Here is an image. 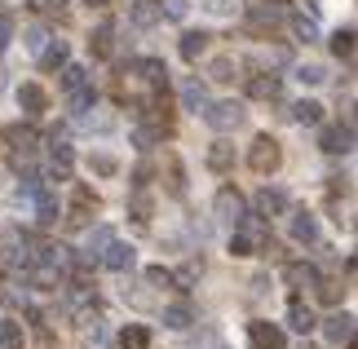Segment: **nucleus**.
Wrapping results in <instances>:
<instances>
[{
  "mask_svg": "<svg viewBox=\"0 0 358 349\" xmlns=\"http://www.w3.org/2000/svg\"><path fill=\"white\" fill-rule=\"evenodd\" d=\"M283 278H287V283H292V287H319V265H310V261H292V265H287V270H283Z\"/></svg>",
  "mask_w": 358,
  "mask_h": 349,
  "instance_id": "nucleus-11",
  "label": "nucleus"
},
{
  "mask_svg": "<svg viewBox=\"0 0 358 349\" xmlns=\"http://www.w3.org/2000/svg\"><path fill=\"white\" fill-rule=\"evenodd\" d=\"M93 208H98L93 190L89 186H76V194H71V221H76V226H85V221L93 217Z\"/></svg>",
  "mask_w": 358,
  "mask_h": 349,
  "instance_id": "nucleus-14",
  "label": "nucleus"
},
{
  "mask_svg": "<svg viewBox=\"0 0 358 349\" xmlns=\"http://www.w3.org/2000/svg\"><path fill=\"white\" fill-rule=\"evenodd\" d=\"M89 169L98 173V177H115V173H120V164H115V155H93V159H89Z\"/></svg>",
  "mask_w": 358,
  "mask_h": 349,
  "instance_id": "nucleus-37",
  "label": "nucleus"
},
{
  "mask_svg": "<svg viewBox=\"0 0 358 349\" xmlns=\"http://www.w3.org/2000/svg\"><path fill=\"white\" fill-rule=\"evenodd\" d=\"M208 9H213V13H226V9H230V0H208Z\"/></svg>",
  "mask_w": 358,
  "mask_h": 349,
  "instance_id": "nucleus-43",
  "label": "nucleus"
},
{
  "mask_svg": "<svg viewBox=\"0 0 358 349\" xmlns=\"http://www.w3.org/2000/svg\"><path fill=\"white\" fill-rule=\"evenodd\" d=\"M248 341H252V349H287L283 327H279V323H266V318L248 323Z\"/></svg>",
  "mask_w": 358,
  "mask_h": 349,
  "instance_id": "nucleus-5",
  "label": "nucleus"
},
{
  "mask_svg": "<svg viewBox=\"0 0 358 349\" xmlns=\"http://www.w3.org/2000/svg\"><path fill=\"white\" fill-rule=\"evenodd\" d=\"M31 9L36 13H45V18H66V0H31Z\"/></svg>",
  "mask_w": 358,
  "mask_h": 349,
  "instance_id": "nucleus-34",
  "label": "nucleus"
},
{
  "mask_svg": "<svg viewBox=\"0 0 358 349\" xmlns=\"http://www.w3.org/2000/svg\"><path fill=\"white\" fill-rule=\"evenodd\" d=\"M283 208H287V194H283L279 186H266V190L257 194V213H261V217H279Z\"/></svg>",
  "mask_w": 358,
  "mask_h": 349,
  "instance_id": "nucleus-16",
  "label": "nucleus"
},
{
  "mask_svg": "<svg viewBox=\"0 0 358 349\" xmlns=\"http://www.w3.org/2000/svg\"><path fill=\"white\" fill-rule=\"evenodd\" d=\"M71 169H76V155H71V146H66V142H58V146L49 150V177H53V181H66V177H71Z\"/></svg>",
  "mask_w": 358,
  "mask_h": 349,
  "instance_id": "nucleus-10",
  "label": "nucleus"
},
{
  "mask_svg": "<svg viewBox=\"0 0 358 349\" xmlns=\"http://www.w3.org/2000/svg\"><path fill=\"white\" fill-rule=\"evenodd\" d=\"M296 80H301V85H323L327 71H323L319 62H306V66H296Z\"/></svg>",
  "mask_w": 358,
  "mask_h": 349,
  "instance_id": "nucleus-36",
  "label": "nucleus"
},
{
  "mask_svg": "<svg viewBox=\"0 0 358 349\" xmlns=\"http://www.w3.org/2000/svg\"><path fill=\"white\" fill-rule=\"evenodd\" d=\"M203 120H208L217 133H230V129L243 124V106L239 102H208V106H203Z\"/></svg>",
  "mask_w": 358,
  "mask_h": 349,
  "instance_id": "nucleus-4",
  "label": "nucleus"
},
{
  "mask_svg": "<svg viewBox=\"0 0 358 349\" xmlns=\"http://www.w3.org/2000/svg\"><path fill=\"white\" fill-rule=\"evenodd\" d=\"M22 45L40 53V49H45V31H40V27H31V31H27V40H22Z\"/></svg>",
  "mask_w": 358,
  "mask_h": 349,
  "instance_id": "nucleus-42",
  "label": "nucleus"
},
{
  "mask_svg": "<svg viewBox=\"0 0 358 349\" xmlns=\"http://www.w3.org/2000/svg\"><path fill=\"white\" fill-rule=\"evenodd\" d=\"M292 120H296V124H319V120H323V106L310 102V97H301V102L292 106Z\"/></svg>",
  "mask_w": 358,
  "mask_h": 349,
  "instance_id": "nucleus-29",
  "label": "nucleus"
},
{
  "mask_svg": "<svg viewBox=\"0 0 358 349\" xmlns=\"http://www.w3.org/2000/svg\"><path fill=\"white\" fill-rule=\"evenodd\" d=\"M66 102H71V111L76 115H85V111L98 102V93H93V85H85V89H76V93H66Z\"/></svg>",
  "mask_w": 358,
  "mask_h": 349,
  "instance_id": "nucleus-31",
  "label": "nucleus"
},
{
  "mask_svg": "<svg viewBox=\"0 0 358 349\" xmlns=\"http://www.w3.org/2000/svg\"><path fill=\"white\" fill-rule=\"evenodd\" d=\"M292 239L296 243H319V217L314 213H292Z\"/></svg>",
  "mask_w": 358,
  "mask_h": 349,
  "instance_id": "nucleus-13",
  "label": "nucleus"
},
{
  "mask_svg": "<svg viewBox=\"0 0 358 349\" xmlns=\"http://www.w3.org/2000/svg\"><path fill=\"white\" fill-rule=\"evenodd\" d=\"M0 349H22V323H0Z\"/></svg>",
  "mask_w": 358,
  "mask_h": 349,
  "instance_id": "nucleus-33",
  "label": "nucleus"
},
{
  "mask_svg": "<svg viewBox=\"0 0 358 349\" xmlns=\"http://www.w3.org/2000/svg\"><path fill=\"white\" fill-rule=\"evenodd\" d=\"M40 66H45V71H58V66H66V40H53L49 49H40Z\"/></svg>",
  "mask_w": 358,
  "mask_h": 349,
  "instance_id": "nucleus-26",
  "label": "nucleus"
},
{
  "mask_svg": "<svg viewBox=\"0 0 358 349\" xmlns=\"http://www.w3.org/2000/svg\"><path fill=\"white\" fill-rule=\"evenodd\" d=\"M252 97H279V76H257L252 85H248Z\"/></svg>",
  "mask_w": 358,
  "mask_h": 349,
  "instance_id": "nucleus-32",
  "label": "nucleus"
},
{
  "mask_svg": "<svg viewBox=\"0 0 358 349\" xmlns=\"http://www.w3.org/2000/svg\"><path fill=\"white\" fill-rule=\"evenodd\" d=\"M332 53H336V58H354V31H350V27L332 36Z\"/></svg>",
  "mask_w": 358,
  "mask_h": 349,
  "instance_id": "nucleus-35",
  "label": "nucleus"
},
{
  "mask_svg": "<svg viewBox=\"0 0 358 349\" xmlns=\"http://www.w3.org/2000/svg\"><path fill=\"white\" fill-rule=\"evenodd\" d=\"M287 327H292V332H301V336L319 327V323H314V310H310V305L301 301V297H292V301H287Z\"/></svg>",
  "mask_w": 358,
  "mask_h": 349,
  "instance_id": "nucleus-9",
  "label": "nucleus"
},
{
  "mask_svg": "<svg viewBox=\"0 0 358 349\" xmlns=\"http://www.w3.org/2000/svg\"><path fill=\"white\" fill-rule=\"evenodd\" d=\"M287 13H292V9H287V0H261V5H252V22H283L287 18Z\"/></svg>",
  "mask_w": 358,
  "mask_h": 349,
  "instance_id": "nucleus-17",
  "label": "nucleus"
},
{
  "mask_svg": "<svg viewBox=\"0 0 358 349\" xmlns=\"http://www.w3.org/2000/svg\"><path fill=\"white\" fill-rule=\"evenodd\" d=\"M115 234H111V226H98V230H89L85 234V248H80V265H93V261H102V252H106V243H111Z\"/></svg>",
  "mask_w": 358,
  "mask_h": 349,
  "instance_id": "nucleus-8",
  "label": "nucleus"
},
{
  "mask_svg": "<svg viewBox=\"0 0 358 349\" xmlns=\"http://www.w3.org/2000/svg\"><path fill=\"white\" fill-rule=\"evenodd\" d=\"M287 22H292L296 40H306V45H314V40H319V22L306 18V13H287Z\"/></svg>",
  "mask_w": 358,
  "mask_h": 349,
  "instance_id": "nucleus-25",
  "label": "nucleus"
},
{
  "mask_svg": "<svg viewBox=\"0 0 358 349\" xmlns=\"http://www.w3.org/2000/svg\"><path fill=\"white\" fill-rule=\"evenodd\" d=\"M18 106L27 111V115H40V111L49 106V93L40 89V85H22V89H18Z\"/></svg>",
  "mask_w": 358,
  "mask_h": 349,
  "instance_id": "nucleus-19",
  "label": "nucleus"
},
{
  "mask_svg": "<svg viewBox=\"0 0 358 349\" xmlns=\"http://www.w3.org/2000/svg\"><path fill=\"white\" fill-rule=\"evenodd\" d=\"M208 40H213L208 31H186V36H182V58H186V62H199L203 49H208Z\"/></svg>",
  "mask_w": 358,
  "mask_h": 349,
  "instance_id": "nucleus-22",
  "label": "nucleus"
},
{
  "mask_svg": "<svg viewBox=\"0 0 358 349\" xmlns=\"http://www.w3.org/2000/svg\"><path fill=\"white\" fill-rule=\"evenodd\" d=\"M208 169L213 173H230V169H235V146H230V142H217L208 150Z\"/></svg>",
  "mask_w": 358,
  "mask_h": 349,
  "instance_id": "nucleus-24",
  "label": "nucleus"
},
{
  "mask_svg": "<svg viewBox=\"0 0 358 349\" xmlns=\"http://www.w3.org/2000/svg\"><path fill=\"white\" fill-rule=\"evenodd\" d=\"M182 106L195 111V115H203V106H208V89H203L199 80H186V85H182Z\"/></svg>",
  "mask_w": 358,
  "mask_h": 349,
  "instance_id": "nucleus-21",
  "label": "nucleus"
},
{
  "mask_svg": "<svg viewBox=\"0 0 358 349\" xmlns=\"http://www.w3.org/2000/svg\"><path fill=\"white\" fill-rule=\"evenodd\" d=\"M323 332H327V341L332 345H350V336H354V318L350 314H332L323 323Z\"/></svg>",
  "mask_w": 358,
  "mask_h": 349,
  "instance_id": "nucleus-18",
  "label": "nucleus"
},
{
  "mask_svg": "<svg viewBox=\"0 0 358 349\" xmlns=\"http://www.w3.org/2000/svg\"><path fill=\"white\" fill-rule=\"evenodd\" d=\"M129 213H133V221H150V199H146V194H133Z\"/></svg>",
  "mask_w": 358,
  "mask_h": 349,
  "instance_id": "nucleus-38",
  "label": "nucleus"
},
{
  "mask_svg": "<svg viewBox=\"0 0 358 349\" xmlns=\"http://www.w3.org/2000/svg\"><path fill=\"white\" fill-rule=\"evenodd\" d=\"M137 76H142L150 89H164V85H169V66H164L159 58H142V62H137Z\"/></svg>",
  "mask_w": 358,
  "mask_h": 349,
  "instance_id": "nucleus-20",
  "label": "nucleus"
},
{
  "mask_svg": "<svg viewBox=\"0 0 358 349\" xmlns=\"http://www.w3.org/2000/svg\"><path fill=\"white\" fill-rule=\"evenodd\" d=\"M230 252L235 257H261V252H274L270 248V230H266V221H239L235 230H230Z\"/></svg>",
  "mask_w": 358,
  "mask_h": 349,
  "instance_id": "nucleus-1",
  "label": "nucleus"
},
{
  "mask_svg": "<svg viewBox=\"0 0 358 349\" xmlns=\"http://www.w3.org/2000/svg\"><path fill=\"white\" fill-rule=\"evenodd\" d=\"M164 323H169L173 332H186L190 323H195V310H190L186 301H177V305H169V310H164Z\"/></svg>",
  "mask_w": 358,
  "mask_h": 349,
  "instance_id": "nucleus-23",
  "label": "nucleus"
},
{
  "mask_svg": "<svg viewBox=\"0 0 358 349\" xmlns=\"http://www.w3.org/2000/svg\"><path fill=\"white\" fill-rule=\"evenodd\" d=\"M213 80H235V62H230V58H217L213 62Z\"/></svg>",
  "mask_w": 358,
  "mask_h": 349,
  "instance_id": "nucleus-39",
  "label": "nucleus"
},
{
  "mask_svg": "<svg viewBox=\"0 0 358 349\" xmlns=\"http://www.w3.org/2000/svg\"><path fill=\"white\" fill-rule=\"evenodd\" d=\"M31 199H36V217L45 221V226H53V221H58V213H62V208H58V194H53L49 186H40Z\"/></svg>",
  "mask_w": 358,
  "mask_h": 349,
  "instance_id": "nucleus-15",
  "label": "nucleus"
},
{
  "mask_svg": "<svg viewBox=\"0 0 358 349\" xmlns=\"http://www.w3.org/2000/svg\"><path fill=\"white\" fill-rule=\"evenodd\" d=\"M120 349H150V332L137 327V323H129V327L120 332Z\"/></svg>",
  "mask_w": 358,
  "mask_h": 349,
  "instance_id": "nucleus-27",
  "label": "nucleus"
},
{
  "mask_svg": "<svg viewBox=\"0 0 358 349\" xmlns=\"http://www.w3.org/2000/svg\"><path fill=\"white\" fill-rule=\"evenodd\" d=\"M111 36H115V22H102L98 31H93V40H89V49L98 53V58H111Z\"/></svg>",
  "mask_w": 358,
  "mask_h": 349,
  "instance_id": "nucleus-28",
  "label": "nucleus"
},
{
  "mask_svg": "<svg viewBox=\"0 0 358 349\" xmlns=\"http://www.w3.org/2000/svg\"><path fill=\"white\" fill-rule=\"evenodd\" d=\"M279 164H283V150H279V142H274V137H257V142L248 146V169H252V173L270 177Z\"/></svg>",
  "mask_w": 358,
  "mask_h": 349,
  "instance_id": "nucleus-2",
  "label": "nucleus"
},
{
  "mask_svg": "<svg viewBox=\"0 0 358 349\" xmlns=\"http://www.w3.org/2000/svg\"><path fill=\"white\" fill-rule=\"evenodd\" d=\"M146 283H155V287H169V283H173V274H169V270H159V265H150V270H146Z\"/></svg>",
  "mask_w": 358,
  "mask_h": 349,
  "instance_id": "nucleus-40",
  "label": "nucleus"
},
{
  "mask_svg": "<svg viewBox=\"0 0 358 349\" xmlns=\"http://www.w3.org/2000/svg\"><path fill=\"white\" fill-rule=\"evenodd\" d=\"M129 18L137 27H155L164 18V5H159V0H133V5H129Z\"/></svg>",
  "mask_w": 358,
  "mask_h": 349,
  "instance_id": "nucleus-12",
  "label": "nucleus"
},
{
  "mask_svg": "<svg viewBox=\"0 0 358 349\" xmlns=\"http://www.w3.org/2000/svg\"><path fill=\"white\" fill-rule=\"evenodd\" d=\"M9 40H13V18H9V13H0V53L9 49Z\"/></svg>",
  "mask_w": 358,
  "mask_h": 349,
  "instance_id": "nucleus-41",
  "label": "nucleus"
},
{
  "mask_svg": "<svg viewBox=\"0 0 358 349\" xmlns=\"http://www.w3.org/2000/svg\"><path fill=\"white\" fill-rule=\"evenodd\" d=\"M102 265H106V270H115V274H129L133 265H137V248L111 239V243H106V252H102Z\"/></svg>",
  "mask_w": 358,
  "mask_h": 349,
  "instance_id": "nucleus-7",
  "label": "nucleus"
},
{
  "mask_svg": "<svg viewBox=\"0 0 358 349\" xmlns=\"http://www.w3.org/2000/svg\"><path fill=\"white\" fill-rule=\"evenodd\" d=\"M319 146L327 150V155H350L354 150V124H332V129H323Z\"/></svg>",
  "mask_w": 358,
  "mask_h": 349,
  "instance_id": "nucleus-6",
  "label": "nucleus"
},
{
  "mask_svg": "<svg viewBox=\"0 0 358 349\" xmlns=\"http://www.w3.org/2000/svg\"><path fill=\"white\" fill-rule=\"evenodd\" d=\"M213 213H217V221H222L226 230H235L239 221L248 217V204H243V194H239L235 186H226V190H217V199H213Z\"/></svg>",
  "mask_w": 358,
  "mask_h": 349,
  "instance_id": "nucleus-3",
  "label": "nucleus"
},
{
  "mask_svg": "<svg viewBox=\"0 0 358 349\" xmlns=\"http://www.w3.org/2000/svg\"><path fill=\"white\" fill-rule=\"evenodd\" d=\"M85 85H89V71H85V66H71V62H66V66H62V89L76 93V89H85Z\"/></svg>",
  "mask_w": 358,
  "mask_h": 349,
  "instance_id": "nucleus-30",
  "label": "nucleus"
}]
</instances>
